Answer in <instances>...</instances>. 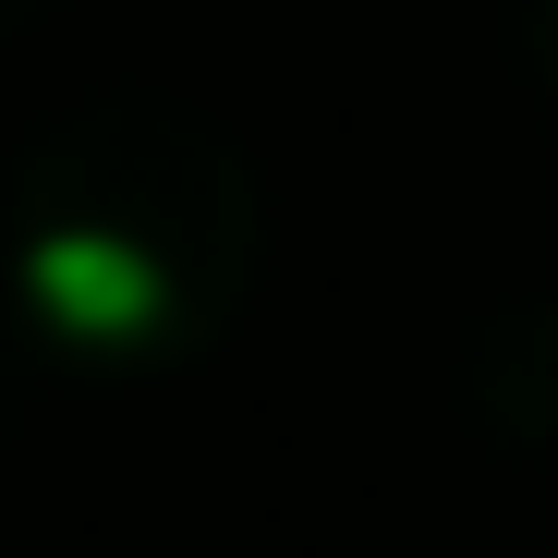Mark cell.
<instances>
[{
  "mask_svg": "<svg viewBox=\"0 0 558 558\" xmlns=\"http://www.w3.org/2000/svg\"><path fill=\"white\" fill-rule=\"evenodd\" d=\"M267 255V195L255 158L182 98H85L61 110L13 182H0V279H13V316L49 352L85 364H182L207 352Z\"/></svg>",
  "mask_w": 558,
  "mask_h": 558,
  "instance_id": "obj_1",
  "label": "cell"
},
{
  "mask_svg": "<svg viewBox=\"0 0 558 558\" xmlns=\"http://www.w3.org/2000/svg\"><path fill=\"white\" fill-rule=\"evenodd\" d=\"M461 413L498 449H558V304H498L461 340Z\"/></svg>",
  "mask_w": 558,
  "mask_h": 558,
  "instance_id": "obj_2",
  "label": "cell"
},
{
  "mask_svg": "<svg viewBox=\"0 0 558 558\" xmlns=\"http://www.w3.org/2000/svg\"><path fill=\"white\" fill-rule=\"evenodd\" d=\"M510 37H522V61H534V85L558 98V0H510Z\"/></svg>",
  "mask_w": 558,
  "mask_h": 558,
  "instance_id": "obj_3",
  "label": "cell"
},
{
  "mask_svg": "<svg viewBox=\"0 0 558 558\" xmlns=\"http://www.w3.org/2000/svg\"><path fill=\"white\" fill-rule=\"evenodd\" d=\"M25 340H37V328H25ZM25 340H13V328H0V425H13V413H25Z\"/></svg>",
  "mask_w": 558,
  "mask_h": 558,
  "instance_id": "obj_4",
  "label": "cell"
},
{
  "mask_svg": "<svg viewBox=\"0 0 558 558\" xmlns=\"http://www.w3.org/2000/svg\"><path fill=\"white\" fill-rule=\"evenodd\" d=\"M37 13H49V0H0V37H25V25H37Z\"/></svg>",
  "mask_w": 558,
  "mask_h": 558,
  "instance_id": "obj_5",
  "label": "cell"
}]
</instances>
